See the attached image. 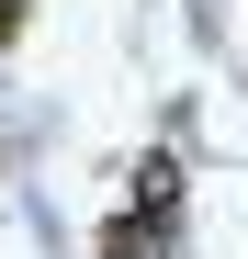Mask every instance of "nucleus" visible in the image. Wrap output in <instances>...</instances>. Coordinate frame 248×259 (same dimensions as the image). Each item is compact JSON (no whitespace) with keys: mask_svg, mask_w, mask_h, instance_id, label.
Segmentation results:
<instances>
[{"mask_svg":"<svg viewBox=\"0 0 248 259\" xmlns=\"http://www.w3.org/2000/svg\"><path fill=\"white\" fill-rule=\"evenodd\" d=\"M12 34H23V0H0V46H12Z\"/></svg>","mask_w":248,"mask_h":259,"instance_id":"obj_2","label":"nucleus"},{"mask_svg":"<svg viewBox=\"0 0 248 259\" xmlns=\"http://www.w3.org/2000/svg\"><path fill=\"white\" fill-rule=\"evenodd\" d=\"M102 259H158V237H136V226H113V237H102Z\"/></svg>","mask_w":248,"mask_h":259,"instance_id":"obj_1","label":"nucleus"}]
</instances>
